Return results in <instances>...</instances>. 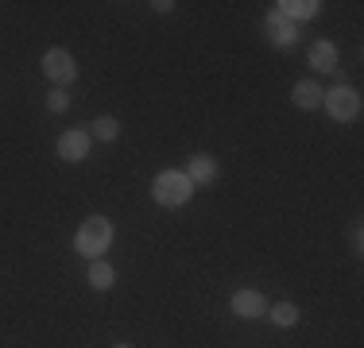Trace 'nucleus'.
Listing matches in <instances>:
<instances>
[{
    "mask_svg": "<svg viewBox=\"0 0 364 348\" xmlns=\"http://www.w3.org/2000/svg\"><path fill=\"white\" fill-rule=\"evenodd\" d=\"M306 62H310V70H322V74H329V70H337V47L329 39H318L314 47H310Z\"/></svg>",
    "mask_w": 364,
    "mask_h": 348,
    "instance_id": "obj_9",
    "label": "nucleus"
},
{
    "mask_svg": "<svg viewBox=\"0 0 364 348\" xmlns=\"http://www.w3.org/2000/svg\"><path fill=\"white\" fill-rule=\"evenodd\" d=\"M120 136V120L117 116H97L90 124V139H101V143H112Z\"/></svg>",
    "mask_w": 364,
    "mask_h": 348,
    "instance_id": "obj_12",
    "label": "nucleus"
},
{
    "mask_svg": "<svg viewBox=\"0 0 364 348\" xmlns=\"http://www.w3.org/2000/svg\"><path fill=\"white\" fill-rule=\"evenodd\" d=\"M90 155V128H70L58 136V159L63 163H82Z\"/></svg>",
    "mask_w": 364,
    "mask_h": 348,
    "instance_id": "obj_5",
    "label": "nucleus"
},
{
    "mask_svg": "<svg viewBox=\"0 0 364 348\" xmlns=\"http://www.w3.org/2000/svg\"><path fill=\"white\" fill-rule=\"evenodd\" d=\"M186 178L194 182V186H210V182L218 178V159H213V155H190Z\"/></svg>",
    "mask_w": 364,
    "mask_h": 348,
    "instance_id": "obj_8",
    "label": "nucleus"
},
{
    "mask_svg": "<svg viewBox=\"0 0 364 348\" xmlns=\"http://www.w3.org/2000/svg\"><path fill=\"white\" fill-rule=\"evenodd\" d=\"M151 197L167 209H178L194 197V182L186 178V170H163V174H155V182H151Z\"/></svg>",
    "mask_w": 364,
    "mask_h": 348,
    "instance_id": "obj_2",
    "label": "nucleus"
},
{
    "mask_svg": "<svg viewBox=\"0 0 364 348\" xmlns=\"http://www.w3.org/2000/svg\"><path fill=\"white\" fill-rule=\"evenodd\" d=\"M272 321L279 329H291L294 321H299V306H294V302H279V306H272Z\"/></svg>",
    "mask_w": 364,
    "mask_h": 348,
    "instance_id": "obj_14",
    "label": "nucleus"
},
{
    "mask_svg": "<svg viewBox=\"0 0 364 348\" xmlns=\"http://www.w3.org/2000/svg\"><path fill=\"white\" fill-rule=\"evenodd\" d=\"M322 109L329 112L333 120H353L360 112V93L357 89H349V85H333L329 93H322Z\"/></svg>",
    "mask_w": 364,
    "mask_h": 348,
    "instance_id": "obj_3",
    "label": "nucleus"
},
{
    "mask_svg": "<svg viewBox=\"0 0 364 348\" xmlns=\"http://www.w3.org/2000/svg\"><path fill=\"white\" fill-rule=\"evenodd\" d=\"M47 109H50V112H66V109H70V97H66V89H50Z\"/></svg>",
    "mask_w": 364,
    "mask_h": 348,
    "instance_id": "obj_15",
    "label": "nucleus"
},
{
    "mask_svg": "<svg viewBox=\"0 0 364 348\" xmlns=\"http://www.w3.org/2000/svg\"><path fill=\"white\" fill-rule=\"evenodd\" d=\"M264 31H267V39L275 43V47H294V39H299V28L287 20L283 12H267V20H264Z\"/></svg>",
    "mask_w": 364,
    "mask_h": 348,
    "instance_id": "obj_7",
    "label": "nucleus"
},
{
    "mask_svg": "<svg viewBox=\"0 0 364 348\" xmlns=\"http://www.w3.org/2000/svg\"><path fill=\"white\" fill-rule=\"evenodd\" d=\"M43 74H47L58 89H63V85H70L74 77H77L74 55H70V50H63V47H50L47 55H43Z\"/></svg>",
    "mask_w": 364,
    "mask_h": 348,
    "instance_id": "obj_4",
    "label": "nucleus"
},
{
    "mask_svg": "<svg viewBox=\"0 0 364 348\" xmlns=\"http://www.w3.org/2000/svg\"><path fill=\"white\" fill-rule=\"evenodd\" d=\"M112 348H132V344H112Z\"/></svg>",
    "mask_w": 364,
    "mask_h": 348,
    "instance_id": "obj_16",
    "label": "nucleus"
},
{
    "mask_svg": "<svg viewBox=\"0 0 364 348\" xmlns=\"http://www.w3.org/2000/svg\"><path fill=\"white\" fill-rule=\"evenodd\" d=\"M275 12H283L294 23V20H314V16L322 12V4H318V0H279Z\"/></svg>",
    "mask_w": 364,
    "mask_h": 348,
    "instance_id": "obj_10",
    "label": "nucleus"
},
{
    "mask_svg": "<svg viewBox=\"0 0 364 348\" xmlns=\"http://www.w3.org/2000/svg\"><path fill=\"white\" fill-rule=\"evenodd\" d=\"M109 244H112V224L105 221V217H90V221L77 224V232H74V248H77V256H85L90 263H93L97 256H105Z\"/></svg>",
    "mask_w": 364,
    "mask_h": 348,
    "instance_id": "obj_1",
    "label": "nucleus"
},
{
    "mask_svg": "<svg viewBox=\"0 0 364 348\" xmlns=\"http://www.w3.org/2000/svg\"><path fill=\"white\" fill-rule=\"evenodd\" d=\"M229 306H232V313H237V317L256 321V317H264V313H267V298H264L259 290H248V286H245V290H237V294H232V302H229Z\"/></svg>",
    "mask_w": 364,
    "mask_h": 348,
    "instance_id": "obj_6",
    "label": "nucleus"
},
{
    "mask_svg": "<svg viewBox=\"0 0 364 348\" xmlns=\"http://www.w3.org/2000/svg\"><path fill=\"white\" fill-rule=\"evenodd\" d=\"M291 101L299 104V109H318V104H322V85L318 82H299L294 85V93H291Z\"/></svg>",
    "mask_w": 364,
    "mask_h": 348,
    "instance_id": "obj_11",
    "label": "nucleus"
},
{
    "mask_svg": "<svg viewBox=\"0 0 364 348\" xmlns=\"http://www.w3.org/2000/svg\"><path fill=\"white\" fill-rule=\"evenodd\" d=\"M112 283H117V271H112L109 263H101V259H93L90 263V286L93 290H109Z\"/></svg>",
    "mask_w": 364,
    "mask_h": 348,
    "instance_id": "obj_13",
    "label": "nucleus"
}]
</instances>
